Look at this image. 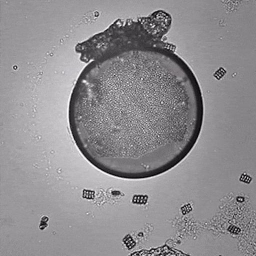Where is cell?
<instances>
[{
  "mask_svg": "<svg viewBox=\"0 0 256 256\" xmlns=\"http://www.w3.org/2000/svg\"><path fill=\"white\" fill-rule=\"evenodd\" d=\"M88 65L69 106L80 153L101 172L146 178L177 165L202 128L194 78L178 64L139 63L132 48Z\"/></svg>",
  "mask_w": 256,
  "mask_h": 256,
  "instance_id": "6da1fadb",
  "label": "cell"
}]
</instances>
